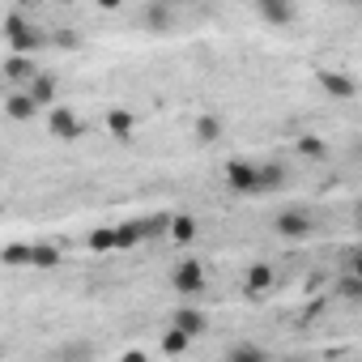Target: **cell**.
I'll use <instances>...</instances> for the list:
<instances>
[{
	"label": "cell",
	"mask_w": 362,
	"mask_h": 362,
	"mask_svg": "<svg viewBox=\"0 0 362 362\" xmlns=\"http://www.w3.org/2000/svg\"><path fill=\"white\" fill-rule=\"evenodd\" d=\"M111 230H115V247L128 252V247H141L149 239V218H128V222H119Z\"/></svg>",
	"instance_id": "obj_12"
},
{
	"label": "cell",
	"mask_w": 362,
	"mask_h": 362,
	"mask_svg": "<svg viewBox=\"0 0 362 362\" xmlns=\"http://www.w3.org/2000/svg\"><path fill=\"white\" fill-rule=\"evenodd\" d=\"M119 362H149V354H145V349H124Z\"/></svg>",
	"instance_id": "obj_27"
},
{
	"label": "cell",
	"mask_w": 362,
	"mask_h": 362,
	"mask_svg": "<svg viewBox=\"0 0 362 362\" xmlns=\"http://www.w3.org/2000/svg\"><path fill=\"white\" fill-rule=\"evenodd\" d=\"M315 81H320V90L328 94V103H354V98H358V81H354V73H345V69H320Z\"/></svg>",
	"instance_id": "obj_5"
},
{
	"label": "cell",
	"mask_w": 362,
	"mask_h": 362,
	"mask_svg": "<svg viewBox=\"0 0 362 362\" xmlns=\"http://www.w3.org/2000/svg\"><path fill=\"white\" fill-rule=\"evenodd\" d=\"M60 260H64L60 243H52V239H35V252H30V273H52Z\"/></svg>",
	"instance_id": "obj_15"
},
{
	"label": "cell",
	"mask_w": 362,
	"mask_h": 362,
	"mask_svg": "<svg viewBox=\"0 0 362 362\" xmlns=\"http://www.w3.org/2000/svg\"><path fill=\"white\" fill-rule=\"evenodd\" d=\"M35 73H39V64H35L30 56H9V60H5V81H9L13 90H22Z\"/></svg>",
	"instance_id": "obj_17"
},
{
	"label": "cell",
	"mask_w": 362,
	"mask_h": 362,
	"mask_svg": "<svg viewBox=\"0 0 362 362\" xmlns=\"http://www.w3.org/2000/svg\"><path fill=\"white\" fill-rule=\"evenodd\" d=\"M226 362H273V358H269V349H260L256 341H239V345H230Z\"/></svg>",
	"instance_id": "obj_23"
},
{
	"label": "cell",
	"mask_w": 362,
	"mask_h": 362,
	"mask_svg": "<svg viewBox=\"0 0 362 362\" xmlns=\"http://www.w3.org/2000/svg\"><path fill=\"white\" fill-rule=\"evenodd\" d=\"M47 43H52V47H60V52H77V47H81V35H77L73 26H60V30H52V35H47Z\"/></svg>",
	"instance_id": "obj_25"
},
{
	"label": "cell",
	"mask_w": 362,
	"mask_h": 362,
	"mask_svg": "<svg viewBox=\"0 0 362 362\" xmlns=\"http://www.w3.org/2000/svg\"><path fill=\"white\" fill-rule=\"evenodd\" d=\"M0 30H5L9 56H30V60H35V52H43V47H47V30H39V26H35V18H30V13H22V9H9V13H5V22H0Z\"/></svg>",
	"instance_id": "obj_1"
},
{
	"label": "cell",
	"mask_w": 362,
	"mask_h": 362,
	"mask_svg": "<svg viewBox=\"0 0 362 362\" xmlns=\"http://www.w3.org/2000/svg\"><path fill=\"white\" fill-rule=\"evenodd\" d=\"M141 22H145L149 30H158V35H166V30L175 26V9H170V5H158V0H149V5L141 9Z\"/></svg>",
	"instance_id": "obj_19"
},
{
	"label": "cell",
	"mask_w": 362,
	"mask_h": 362,
	"mask_svg": "<svg viewBox=\"0 0 362 362\" xmlns=\"http://www.w3.org/2000/svg\"><path fill=\"white\" fill-rule=\"evenodd\" d=\"M337 294L345 303H362V273H337Z\"/></svg>",
	"instance_id": "obj_24"
},
{
	"label": "cell",
	"mask_w": 362,
	"mask_h": 362,
	"mask_svg": "<svg viewBox=\"0 0 362 362\" xmlns=\"http://www.w3.org/2000/svg\"><path fill=\"white\" fill-rule=\"evenodd\" d=\"M273 230H277V239H311L315 235V214L307 209V205H286V209H277V218H273Z\"/></svg>",
	"instance_id": "obj_2"
},
{
	"label": "cell",
	"mask_w": 362,
	"mask_h": 362,
	"mask_svg": "<svg viewBox=\"0 0 362 362\" xmlns=\"http://www.w3.org/2000/svg\"><path fill=\"white\" fill-rule=\"evenodd\" d=\"M252 13H256V22H264V26H294V22H298V9L290 5V0H260Z\"/></svg>",
	"instance_id": "obj_10"
},
{
	"label": "cell",
	"mask_w": 362,
	"mask_h": 362,
	"mask_svg": "<svg viewBox=\"0 0 362 362\" xmlns=\"http://www.w3.org/2000/svg\"><path fill=\"white\" fill-rule=\"evenodd\" d=\"M22 90H26V98H30L39 111H52V107H56V98H60V77H56L52 69H39Z\"/></svg>",
	"instance_id": "obj_8"
},
{
	"label": "cell",
	"mask_w": 362,
	"mask_h": 362,
	"mask_svg": "<svg viewBox=\"0 0 362 362\" xmlns=\"http://www.w3.org/2000/svg\"><path fill=\"white\" fill-rule=\"evenodd\" d=\"M158 349H162L166 358H184V354L192 349V341H188L184 332H175V328H162V337H158Z\"/></svg>",
	"instance_id": "obj_21"
},
{
	"label": "cell",
	"mask_w": 362,
	"mask_h": 362,
	"mask_svg": "<svg viewBox=\"0 0 362 362\" xmlns=\"http://www.w3.org/2000/svg\"><path fill=\"white\" fill-rule=\"evenodd\" d=\"M5 115L18 119V124H30V119L39 115V107L26 98V90H9V94H5Z\"/></svg>",
	"instance_id": "obj_18"
},
{
	"label": "cell",
	"mask_w": 362,
	"mask_h": 362,
	"mask_svg": "<svg viewBox=\"0 0 362 362\" xmlns=\"http://www.w3.org/2000/svg\"><path fill=\"white\" fill-rule=\"evenodd\" d=\"M170 286H175V294H184L188 303H197V298L209 290V273H205L201 260H179V264L170 269Z\"/></svg>",
	"instance_id": "obj_3"
},
{
	"label": "cell",
	"mask_w": 362,
	"mask_h": 362,
	"mask_svg": "<svg viewBox=\"0 0 362 362\" xmlns=\"http://www.w3.org/2000/svg\"><path fill=\"white\" fill-rule=\"evenodd\" d=\"M107 132H111L115 141H132V132H136V119H132V111H124V107H111V111H107Z\"/></svg>",
	"instance_id": "obj_20"
},
{
	"label": "cell",
	"mask_w": 362,
	"mask_h": 362,
	"mask_svg": "<svg viewBox=\"0 0 362 362\" xmlns=\"http://www.w3.org/2000/svg\"><path fill=\"white\" fill-rule=\"evenodd\" d=\"M166 328L184 332L188 341H201V337H205V328H209V315H205V307L184 303V307H175V311H170V324H166Z\"/></svg>",
	"instance_id": "obj_7"
},
{
	"label": "cell",
	"mask_w": 362,
	"mask_h": 362,
	"mask_svg": "<svg viewBox=\"0 0 362 362\" xmlns=\"http://www.w3.org/2000/svg\"><path fill=\"white\" fill-rule=\"evenodd\" d=\"M294 153H298L303 162H328V136H320V132H303V136L294 141Z\"/></svg>",
	"instance_id": "obj_16"
},
{
	"label": "cell",
	"mask_w": 362,
	"mask_h": 362,
	"mask_svg": "<svg viewBox=\"0 0 362 362\" xmlns=\"http://www.w3.org/2000/svg\"><path fill=\"white\" fill-rule=\"evenodd\" d=\"M192 136H197V145H218V141L226 136V124H222V115H214V111L197 115V119H192Z\"/></svg>",
	"instance_id": "obj_14"
},
{
	"label": "cell",
	"mask_w": 362,
	"mask_h": 362,
	"mask_svg": "<svg viewBox=\"0 0 362 362\" xmlns=\"http://www.w3.org/2000/svg\"><path fill=\"white\" fill-rule=\"evenodd\" d=\"M281 362H303V358H281Z\"/></svg>",
	"instance_id": "obj_28"
},
{
	"label": "cell",
	"mask_w": 362,
	"mask_h": 362,
	"mask_svg": "<svg viewBox=\"0 0 362 362\" xmlns=\"http://www.w3.org/2000/svg\"><path fill=\"white\" fill-rule=\"evenodd\" d=\"M290 184V170L281 162H260L256 166V197H277Z\"/></svg>",
	"instance_id": "obj_9"
},
{
	"label": "cell",
	"mask_w": 362,
	"mask_h": 362,
	"mask_svg": "<svg viewBox=\"0 0 362 362\" xmlns=\"http://www.w3.org/2000/svg\"><path fill=\"white\" fill-rule=\"evenodd\" d=\"M47 132L56 136V141H64V145H73V141H81L86 136V124H81V115L73 111V107H52L47 111Z\"/></svg>",
	"instance_id": "obj_6"
},
{
	"label": "cell",
	"mask_w": 362,
	"mask_h": 362,
	"mask_svg": "<svg viewBox=\"0 0 362 362\" xmlns=\"http://www.w3.org/2000/svg\"><path fill=\"white\" fill-rule=\"evenodd\" d=\"M30 252H35V243H9V247H0V264L5 269H30Z\"/></svg>",
	"instance_id": "obj_22"
},
{
	"label": "cell",
	"mask_w": 362,
	"mask_h": 362,
	"mask_svg": "<svg viewBox=\"0 0 362 362\" xmlns=\"http://www.w3.org/2000/svg\"><path fill=\"white\" fill-rule=\"evenodd\" d=\"M273 286H277L273 264H252V269L243 273V294H247V298H264Z\"/></svg>",
	"instance_id": "obj_13"
},
{
	"label": "cell",
	"mask_w": 362,
	"mask_h": 362,
	"mask_svg": "<svg viewBox=\"0 0 362 362\" xmlns=\"http://www.w3.org/2000/svg\"><path fill=\"white\" fill-rule=\"evenodd\" d=\"M197 235H201V222H197L192 214H175V218H166V239H170L175 247H192Z\"/></svg>",
	"instance_id": "obj_11"
},
{
	"label": "cell",
	"mask_w": 362,
	"mask_h": 362,
	"mask_svg": "<svg viewBox=\"0 0 362 362\" xmlns=\"http://www.w3.org/2000/svg\"><path fill=\"white\" fill-rule=\"evenodd\" d=\"M256 166H260V162H252V158H230L226 170H222L226 192H235V197H256Z\"/></svg>",
	"instance_id": "obj_4"
},
{
	"label": "cell",
	"mask_w": 362,
	"mask_h": 362,
	"mask_svg": "<svg viewBox=\"0 0 362 362\" xmlns=\"http://www.w3.org/2000/svg\"><path fill=\"white\" fill-rule=\"evenodd\" d=\"M86 247H90V252H115V230H111V226H98V230H90Z\"/></svg>",
	"instance_id": "obj_26"
}]
</instances>
